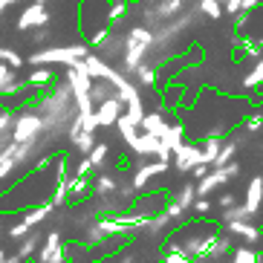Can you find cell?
I'll return each mask as SVG.
<instances>
[{
    "label": "cell",
    "mask_w": 263,
    "mask_h": 263,
    "mask_svg": "<svg viewBox=\"0 0 263 263\" xmlns=\"http://www.w3.org/2000/svg\"><path fill=\"white\" fill-rule=\"evenodd\" d=\"M90 194H93V179H90V174H76V177L67 179V202L70 205L84 202Z\"/></svg>",
    "instance_id": "cell-9"
},
{
    "label": "cell",
    "mask_w": 263,
    "mask_h": 263,
    "mask_svg": "<svg viewBox=\"0 0 263 263\" xmlns=\"http://www.w3.org/2000/svg\"><path fill=\"white\" fill-rule=\"evenodd\" d=\"M26 81H29V87H49L55 81V72H52V67H49V64H38Z\"/></svg>",
    "instance_id": "cell-23"
},
{
    "label": "cell",
    "mask_w": 263,
    "mask_h": 263,
    "mask_svg": "<svg viewBox=\"0 0 263 263\" xmlns=\"http://www.w3.org/2000/svg\"><path fill=\"white\" fill-rule=\"evenodd\" d=\"M113 127L119 130V136L124 139V145H127V147L136 145V139H139V127H136V124L127 119V113H122V116L116 119V124H113Z\"/></svg>",
    "instance_id": "cell-19"
},
{
    "label": "cell",
    "mask_w": 263,
    "mask_h": 263,
    "mask_svg": "<svg viewBox=\"0 0 263 263\" xmlns=\"http://www.w3.org/2000/svg\"><path fill=\"white\" fill-rule=\"evenodd\" d=\"M237 151H240V145L234 139H223V145H220V154H217V159H214V165L211 168H223V165H229L237 156Z\"/></svg>",
    "instance_id": "cell-26"
},
{
    "label": "cell",
    "mask_w": 263,
    "mask_h": 263,
    "mask_svg": "<svg viewBox=\"0 0 263 263\" xmlns=\"http://www.w3.org/2000/svg\"><path fill=\"white\" fill-rule=\"evenodd\" d=\"M165 200H168V197H165L162 191H159V194H151V197L142 191L139 200H136V211H139V214H145V217H151V214H156V211L165 209Z\"/></svg>",
    "instance_id": "cell-16"
},
{
    "label": "cell",
    "mask_w": 263,
    "mask_h": 263,
    "mask_svg": "<svg viewBox=\"0 0 263 263\" xmlns=\"http://www.w3.org/2000/svg\"><path fill=\"white\" fill-rule=\"evenodd\" d=\"M171 226H174V220H171L168 211L162 209V211H156V214L147 217V223L142 226V234H145V237H159V234L168 232Z\"/></svg>",
    "instance_id": "cell-13"
},
{
    "label": "cell",
    "mask_w": 263,
    "mask_h": 263,
    "mask_svg": "<svg viewBox=\"0 0 263 263\" xmlns=\"http://www.w3.org/2000/svg\"><path fill=\"white\" fill-rule=\"evenodd\" d=\"M41 3H47V0H41Z\"/></svg>",
    "instance_id": "cell-48"
},
{
    "label": "cell",
    "mask_w": 263,
    "mask_h": 263,
    "mask_svg": "<svg viewBox=\"0 0 263 263\" xmlns=\"http://www.w3.org/2000/svg\"><path fill=\"white\" fill-rule=\"evenodd\" d=\"M234 202H237V197H234V191H223L220 197H217V205H220V211H223V209H232Z\"/></svg>",
    "instance_id": "cell-40"
},
{
    "label": "cell",
    "mask_w": 263,
    "mask_h": 263,
    "mask_svg": "<svg viewBox=\"0 0 263 263\" xmlns=\"http://www.w3.org/2000/svg\"><path fill=\"white\" fill-rule=\"evenodd\" d=\"M107 156H110V145H107V142H96L93 151L87 154V159H90L93 171H104V162H107Z\"/></svg>",
    "instance_id": "cell-27"
},
{
    "label": "cell",
    "mask_w": 263,
    "mask_h": 263,
    "mask_svg": "<svg viewBox=\"0 0 263 263\" xmlns=\"http://www.w3.org/2000/svg\"><path fill=\"white\" fill-rule=\"evenodd\" d=\"M232 237H229V234H217L214 237V243H211L209 246V252H205V255H202V260H209V263H220V260H226V257L232 255Z\"/></svg>",
    "instance_id": "cell-12"
},
{
    "label": "cell",
    "mask_w": 263,
    "mask_h": 263,
    "mask_svg": "<svg viewBox=\"0 0 263 263\" xmlns=\"http://www.w3.org/2000/svg\"><path fill=\"white\" fill-rule=\"evenodd\" d=\"M41 240H44V234L32 229L29 234H24V237L17 240V249H15V252L24 257V260H26V257H35V252H38V246H41Z\"/></svg>",
    "instance_id": "cell-18"
},
{
    "label": "cell",
    "mask_w": 263,
    "mask_h": 263,
    "mask_svg": "<svg viewBox=\"0 0 263 263\" xmlns=\"http://www.w3.org/2000/svg\"><path fill=\"white\" fill-rule=\"evenodd\" d=\"M165 211H168V217H171V220H174L177 226L188 220V211L182 209V205H179V202L174 200V197H168V200H165Z\"/></svg>",
    "instance_id": "cell-31"
},
{
    "label": "cell",
    "mask_w": 263,
    "mask_h": 263,
    "mask_svg": "<svg viewBox=\"0 0 263 263\" xmlns=\"http://www.w3.org/2000/svg\"><path fill=\"white\" fill-rule=\"evenodd\" d=\"M26 263H38V260H32V257H26Z\"/></svg>",
    "instance_id": "cell-46"
},
{
    "label": "cell",
    "mask_w": 263,
    "mask_h": 263,
    "mask_svg": "<svg viewBox=\"0 0 263 263\" xmlns=\"http://www.w3.org/2000/svg\"><path fill=\"white\" fill-rule=\"evenodd\" d=\"M122 113H124V101L119 99V96H110V99L99 101L93 107V116H96V124H99V127H113Z\"/></svg>",
    "instance_id": "cell-8"
},
{
    "label": "cell",
    "mask_w": 263,
    "mask_h": 263,
    "mask_svg": "<svg viewBox=\"0 0 263 263\" xmlns=\"http://www.w3.org/2000/svg\"><path fill=\"white\" fill-rule=\"evenodd\" d=\"M168 110L165 107H159V110H151V113H145L142 116V122H139V130H145V133H151V136H159L162 139L165 136V130H168Z\"/></svg>",
    "instance_id": "cell-10"
},
{
    "label": "cell",
    "mask_w": 263,
    "mask_h": 263,
    "mask_svg": "<svg viewBox=\"0 0 263 263\" xmlns=\"http://www.w3.org/2000/svg\"><path fill=\"white\" fill-rule=\"evenodd\" d=\"M110 96H116V87L110 84L107 78H93V84H90V99H93V104L110 99Z\"/></svg>",
    "instance_id": "cell-22"
},
{
    "label": "cell",
    "mask_w": 263,
    "mask_h": 263,
    "mask_svg": "<svg viewBox=\"0 0 263 263\" xmlns=\"http://www.w3.org/2000/svg\"><path fill=\"white\" fill-rule=\"evenodd\" d=\"M223 168H226V177H229V182H232V179H237L240 174H243V168H240V162H237V159H232V162H229V165H223Z\"/></svg>",
    "instance_id": "cell-41"
},
{
    "label": "cell",
    "mask_w": 263,
    "mask_h": 263,
    "mask_svg": "<svg viewBox=\"0 0 263 263\" xmlns=\"http://www.w3.org/2000/svg\"><path fill=\"white\" fill-rule=\"evenodd\" d=\"M211 209H214L211 197H197V200L191 202V214H194V217H209Z\"/></svg>",
    "instance_id": "cell-34"
},
{
    "label": "cell",
    "mask_w": 263,
    "mask_h": 263,
    "mask_svg": "<svg viewBox=\"0 0 263 263\" xmlns=\"http://www.w3.org/2000/svg\"><path fill=\"white\" fill-rule=\"evenodd\" d=\"M243 130L246 133H260L263 130V113H249V116H243Z\"/></svg>",
    "instance_id": "cell-36"
},
{
    "label": "cell",
    "mask_w": 263,
    "mask_h": 263,
    "mask_svg": "<svg viewBox=\"0 0 263 263\" xmlns=\"http://www.w3.org/2000/svg\"><path fill=\"white\" fill-rule=\"evenodd\" d=\"M154 49V29L145 24H136L133 29L124 32V49H122V72L133 76L139 64L147 61V55Z\"/></svg>",
    "instance_id": "cell-2"
},
{
    "label": "cell",
    "mask_w": 263,
    "mask_h": 263,
    "mask_svg": "<svg viewBox=\"0 0 263 263\" xmlns=\"http://www.w3.org/2000/svg\"><path fill=\"white\" fill-rule=\"evenodd\" d=\"M197 162H202V151L197 142H182L179 147H174V154H171V168L179 171V174H191V168Z\"/></svg>",
    "instance_id": "cell-6"
},
{
    "label": "cell",
    "mask_w": 263,
    "mask_h": 263,
    "mask_svg": "<svg viewBox=\"0 0 263 263\" xmlns=\"http://www.w3.org/2000/svg\"><path fill=\"white\" fill-rule=\"evenodd\" d=\"M220 234L214 223H209L205 217H197V220H185L179 223V232L174 237L165 240V249H182L188 257H202L209 252V246L214 243V237Z\"/></svg>",
    "instance_id": "cell-1"
},
{
    "label": "cell",
    "mask_w": 263,
    "mask_h": 263,
    "mask_svg": "<svg viewBox=\"0 0 263 263\" xmlns=\"http://www.w3.org/2000/svg\"><path fill=\"white\" fill-rule=\"evenodd\" d=\"M110 191H116V177L99 171V177H96V182H93V197H101V194H110Z\"/></svg>",
    "instance_id": "cell-29"
},
{
    "label": "cell",
    "mask_w": 263,
    "mask_h": 263,
    "mask_svg": "<svg viewBox=\"0 0 263 263\" xmlns=\"http://www.w3.org/2000/svg\"><path fill=\"white\" fill-rule=\"evenodd\" d=\"M133 78H136V87H147V90H156V87H159V70H156L154 64H147V61L136 67Z\"/></svg>",
    "instance_id": "cell-17"
},
{
    "label": "cell",
    "mask_w": 263,
    "mask_h": 263,
    "mask_svg": "<svg viewBox=\"0 0 263 263\" xmlns=\"http://www.w3.org/2000/svg\"><path fill=\"white\" fill-rule=\"evenodd\" d=\"M229 260L232 263H260V252L255 246H234Z\"/></svg>",
    "instance_id": "cell-25"
},
{
    "label": "cell",
    "mask_w": 263,
    "mask_h": 263,
    "mask_svg": "<svg viewBox=\"0 0 263 263\" xmlns=\"http://www.w3.org/2000/svg\"><path fill=\"white\" fill-rule=\"evenodd\" d=\"M76 174H93V165H90V159H81V162H78V168H76Z\"/></svg>",
    "instance_id": "cell-43"
},
{
    "label": "cell",
    "mask_w": 263,
    "mask_h": 263,
    "mask_svg": "<svg viewBox=\"0 0 263 263\" xmlns=\"http://www.w3.org/2000/svg\"><path fill=\"white\" fill-rule=\"evenodd\" d=\"M234 29H246L249 26V21H252V12L249 9H240V12H234Z\"/></svg>",
    "instance_id": "cell-39"
},
{
    "label": "cell",
    "mask_w": 263,
    "mask_h": 263,
    "mask_svg": "<svg viewBox=\"0 0 263 263\" xmlns=\"http://www.w3.org/2000/svg\"><path fill=\"white\" fill-rule=\"evenodd\" d=\"M226 182H229V177H226V168H211L202 179H197L194 191H197V197H211V194L220 191Z\"/></svg>",
    "instance_id": "cell-11"
},
{
    "label": "cell",
    "mask_w": 263,
    "mask_h": 263,
    "mask_svg": "<svg viewBox=\"0 0 263 263\" xmlns=\"http://www.w3.org/2000/svg\"><path fill=\"white\" fill-rule=\"evenodd\" d=\"M243 87L246 90H263V64L260 61H252V70L243 76Z\"/></svg>",
    "instance_id": "cell-28"
},
{
    "label": "cell",
    "mask_w": 263,
    "mask_h": 263,
    "mask_svg": "<svg viewBox=\"0 0 263 263\" xmlns=\"http://www.w3.org/2000/svg\"><path fill=\"white\" fill-rule=\"evenodd\" d=\"M209 171H211V165H209V162H197V165L191 168V177H194V179H202L205 174H209Z\"/></svg>",
    "instance_id": "cell-42"
},
{
    "label": "cell",
    "mask_w": 263,
    "mask_h": 263,
    "mask_svg": "<svg viewBox=\"0 0 263 263\" xmlns=\"http://www.w3.org/2000/svg\"><path fill=\"white\" fill-rule=\"evenodd\" d=\"M0 61L9 64L12 70H17V67H24V55H17L12 47H0Z\"/></svg>",
    "instance_id": "cell-35"
},
{
    "label": "cell",
    "mask_w": 263,
    "mask_h": 263,
    "mask_svg": "<svg viewBox=\"0 0 263 263\" xmlns=\"http://www.w3.org/2000/svg\"><path fill=\"white\" fill-rule=\"evenodd\" d=\"M229 234L240 237L246 246H255V249H263V229L255 223V220H229V223H220Z\"/></svg>",
    "instance_id": "cell-5"
},
{
    "label": "cell",
    "mask_w": 263,
    "mask_h": 263,
    "mask_svg": "<svg viewBox=\"0 0 263 263\" xmlns=\"http://www.w3.org/2000/svg\"><path fill=\"white\" fill-rule=\"evenodd\" d=\"M3 263H24V257L17 255V252H12V255H6V257H3Z\"/></svg>",
    "instance_id": "cell-44"
},
{
    "label": "cell",
    "mask_w": 263,
    "mask_h": 263,
    "mask_svg": "<svg viewBox=\"0 0 263 263\" xmlns=\"http://www.w3.org/2000/svg\"><path fill=\"white\" fill-rule=\"evenodd\" d=\"M246 209L252 214H260L263 211V177H252L249 179V188H246Z\"/></svg>",
    "instance_id": "cell-15"
},
{
    "label": "cell",
    "mask_w": 263,
    "mask_h": 263,
    "mask_svg": "<svg viewBox=\"0 0 263 263\" xmlns=\"http://www.w3.org/2000/svg\"><path fill=\"white\" fill-rule=\"evenodd\" d=\"M174 200H177V202H179V205H182L185 211H191V202L197 200V191H194V185H191V182H185V185H182L177 194H174Z\"/></svg>",
    "instance_id": "cell-32"
},
{
    "label": "cell",
    "mask_w": 263,
    "mask_h": 263,
    "mask_svg": "<svg viewBox=\"0 0 263 263\" xmlns=\"http://www.w3.org/2000/svg\"><path fill=\"white\" fill-rule=\"evenodd\" d=\"M26 35H29L32 47H44V44L52 41V29H49V26H35V29H29Z\"/></svg>",
    "instance_id": "cell-30"
},
{
    "label": "cell",
    "mask_w": 263,
    "mask_h": 263,
    "mask_svg": "<svg viewBox=\"0 0 263 263\" xmlns=\"http://www.w3.org/2000/svg\"><path fill=\"white\" fill-rule=\"evenodd\" d=\"M162 263H194V257H188L182 249H165Z\"/></svg>",
    "instance_id": "cell-37"
},
{
    "label": "cell",
    "mask_w": 263,
    "mask_h": 263,
    "mask_svg": "<svg viewBox=\"0 0 263 263\" xmlns=\"http://www.w3.org/2000/svg\"><path fill=\"white\" fill-rule=\"evenodd\" d=\"M9 6H12V0H0V15H3V12H6Z\"/></svg>",
    "instance_id": "cell-45"
},
{
    "label": "cell",
    "mask_w": 263,
    "mask_h": 263,
    "mask_svg": "<svg viewBox=\"0 0 263 263\" xmlns=\"http://www.w3.org/2000/svg\"><path fill=\"white\" fill-rule=\"evenodd\" d=\"M47 130L44 116L35 104H26L24 110H15V124H12V142H32L41 139Z\"/></svg>",
    "instance_id": "cell-4"
},
{
    "label": "cell",
    "mask_w": 263,
    "mask_h": 263,
    "mask_svg": "<svg viewBox=\"0 0 263 263\" xmlns=\"http://www.w3.org/2000/svg\"><path fill=\"white\" fill-rule=\"evenodd\" d=\"M49 21H52L49 9L44 6L41 0H35V3H29V6L21 12V17H17V32L24 35V32L35 29V26H49Z\"/></svg>",
    "instance_id": "cell-7"
},
{
    "label": "cell",
    "mask_w": 263,
    "mask_h": 263,
    "mask_svg": "<svg viewBox=\"0 0 263 263\" xmlns=\"http://www.w3.org/2000/svg\"><path fill=\"white\" fill-rule=\"evenodd\" d=\"M257 44H260V49H263V38H260V41H257Z\"/></svg>",
    "instance_id": "cell-47"
},
{
    "label": "cell",
    "mask_w": 263,
    "mask_h": 263,
    "mask_svg": "<svg viewBox=\"0 0 263 263\" xmlns=\"http://www.w3.org/2000/svg\"><path fill=\"white\" fill-rule=\"evenodd\" d=\"M197 6H200V12L202 15H209L211 21L223 17V3H220V0H197Z\"/></svg>",
    "instance_id": "cell-33"
},
{
    "label": "cell",
    "mask_w": 263,
    "mask_h": 263,
    "mask_svg": "<svg viewBox=\"0 0 263 263\" xmlns=\"http://www.w3.org/2000/svg\"><path fill=\"white\" fill-rule=\"evenodd\" d=\"M159 136H151V133H145L142 130L139 133V139H136V145L130 147L133 154L139 156V159H156V151H159Z\"/></svg>",
    "instance_id": "cell-14"
},
{
    "label": "cell",
    "mask_w": 263,
    "mask_h": 263,
    "mask_svg": "<svg viewBox=\"0 0 263 263\" xmlns=\"http://www.w3.org/2000/svg\"><path fill=\"white\" fill-rule=\"evenodd\" d=\"M185 136H188L185 124H182V122H171L168 130H165V136H162V145L171 147V154H174V147L182 145V142H185Z\"/></svg>",
    "instance_id": "cell-20"
},
{
    "label": "cell",
    "mask_w": 263,
    "mask_h": 263,
    "mask_svg": "<svg viewBox=\"0 0 263 263\" xmlns=\"http://www.w3.org/2000/svg\"><path fill=\"white\" fill-rule=\"evenodd\" d=\"M127 9H130V0H110L107 3V12H104V21L107 26H116L127 17Z\"/></svg>",
    "instance_id": "cell-21"
},
{
    "label": "cell",
    "mask_w": 263,
    "mask_h": 263,
    "mask_svg": "<svg viewBox=\"0 0 263 263\" xmlns=\"http://www.w3.org/2000/svg\"><path fill=\"white\" fill-rule=\"evenodd\" d=\"M29 232H32V229H29V226L24 223V220H21V223H15V226H9V229H6L9 240H15V243H17V240H21V237H24V234H29Z\"/></svg>",
    "instance_id": "cell-38"
},
{
    "label": "cell",
    "mask_w": 263,
    "mask_h": 263,
    "mask_svg": "<svg viewBox=\"0 0 263 263\" xmlns=\"http://www.w3.org/2000/svg\"><path fill=\"white\" fill-rule=\"evenodd\" d=\"M90 55V47H87V41L84 44H72V47H41L38 52H32L26 61L32 64V67H38V64H61V67H72V64L78 61V58H87Z\"/></svg>",
    "instance_id": "cell-3"
},
{
    "label": "cell",
    "mask_w": 263,
    "mask_h": 263,
    "mask_svg": "<svg viewBox=\"0 0 263 263\" xmlns=\"http://www.w3.org/2000/svg\"><path fill=\"white\" fill-rule=\"evenodd\" d=\"M223 139H226V136H223ZM223 139H220V136H205V139L200 142V151H202V162L214 165V159H217V154H220V145H223Z\"/></svg>",
    "instance_id": "cell-24"
}]
</instances>
